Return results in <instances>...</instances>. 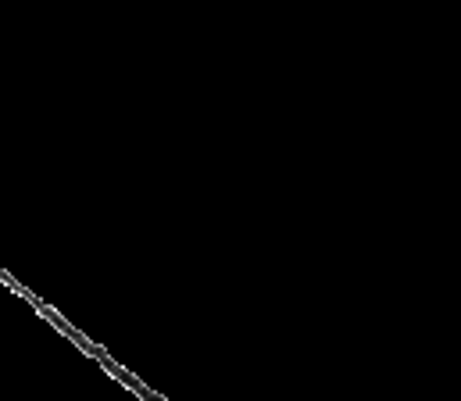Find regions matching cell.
Wrapping results in <instances>:
<instances>
[]
</instances>
